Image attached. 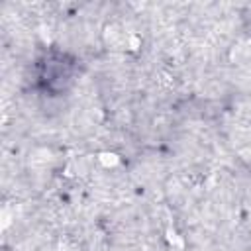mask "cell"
Wrapping results in <instances>:
<instances>
[{"instance_id": "cell-1", "label": "cell", "mask_w": 251, "mask_h": 251, "mask_svg": "<svg viewBox=\"0 0 251 251\" xmlns=\"http://www.w3.org/2000/svg\"><path fill=\"white\" fill-rule=\"evenodd\" d=\"M39 78L51 92L65 90L73 80V67L63 55L45 57L39 65Z\"/></svg>"}]
</instances>
